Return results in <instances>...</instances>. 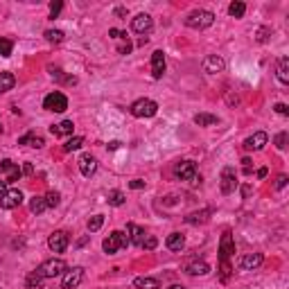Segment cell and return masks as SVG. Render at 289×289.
<instances>
[{
    "label": "cell",
    "instance_id": "obj_1",
    "mask_svg": "<svg viewBox=\"0 0 289 289\" xmlns=\"http://www.w3.org/2000/svg\"><path fill=\"white\" fill-rule=\"evenodd\" d=\"M215 23V14L208 12V9H194V12L188 14L185 18V25L192 27V30H206Z\"/></svg>",
    "mask_w": 289,
    "mask_h": 289
},
{
    "label": "cell",
    "instance_id": "obj_2",
    "mask_svg": "<svg viewBox=\"0 0 289 289\" xmlns=\"http://www.w3.org/2000/svg\"><path fill=\"white\" fill-rule=\"evenodd\" d=\"M129 111H131V115H136V118H154L158 113V104L149 97H140L133 102Z\"/></svg>",
    "mask_w": 289,
    "mask_h": 289
},
{
    "label": "cell",
    "instance_id": "obj_3",
    "mask_svg": "<svg viewBox=\"0 0 289 289\" xmlns=\"http://www.w3.org/2000/svg\"><path fill=\"white\" fill-rule=\"evenodd\" d=\"M127 244H129V237H127L122 230H113L111 235L102 242V249H104V253H109V256H115L120 249H125Z\"/></svg>",
    "mask_w": 289,
    "mask_h": 289
},
{
    "label": "cell",
    "instance_id": "obj_4",
    "mask_svg": "<svg viewBox=\"0 0 289 289\" xmlns=\"http://www.w3.org/2000/svg\"><path fill=\"white\" fill-rule=\"evenodd\" d=\"M174 177L181 178V181H192V183H199L201 177L197 174V165L194 161H181V163L174 165Z\"/></svg>",
    "mask_w": 289,
    "mask_h": 289
},
{
    "label": "cell",
    "instance_id": "obj_5",
    "mask_svg": "<svg viewBox=\"0 0 289 289\" xmlns=\"http://www.w3.org/2000/svg\"><path fill=\"white\" fill-rule=\"evenodd\" d=\"M68 267H66V262H64V260H61V257H52V260H46V262L41 264L39 269V273L43 278H57V276H64V271H66Z\"/></svg>",
    "mask_w": 289,
    "mask_h": 289
},
{
    "label": "cell",
    "instance_id": "obj_6",
    "mask_svg": "<svg viewBox=\"0 0 289 289\" xmlns=\"http://www.w3.org/2000/svg\"><path fill=\"white\" fill-rule=\"evenodd\" d=\"M43 109H46V111H52V113H64L68 109V97L59 91L50 93V95H46V99H43Z\"/></svg>",
    "mask_w": 289,
    "mask_h": 289
},
{
    "label": "cell",
    "instance_id": "obj_7",
    "mask_svg": "<svg viewBox=\"0 0 289 289\" xmlns=\"http://www.w3.org/2000/svg\"><path fill=\"white\" fill-rule=\"evenodd\" d=\"M84 280V269L81 267H72V269H66L64 276H61V287L64 289H75L81 285Z\"/></svg>",
    "mask_w": 289,
    "mask_h": 289
},
{
    "label": "cell",
    "instance_id": "obj_8",
    "mask_svg": "<svg viewBox=\"0 0 289 289\" xmlns=\"http://www.w3.org/2000/svg\"><path fill=\"white\" fill-rule=\"evenodd\" d=\"M68 244H70V237H68L66 230H54L52 235L48 237V246L54 253H64L68 249Z\"/></svg>",
    "mask_w": 289,
    "mask_h": 289
},
{
    "label": "cell",
    "instance_id": "obj_9",
    "mask_svg": "<svg viewBox=\"0 0 289 289\" xmlns=\"http://www.w3.org/2000/svg\"><path fill=\"white\" fill-rule=\"evenodd\" d=\"M23 204V192L20 190H7L2 197H0V208L2 210H14Z\"/></svg>",
    "mask_w": 289,
    "mask_h": 289
},
{
    "label": "cell",
    "instance_id": "obj_10",
    "mask_svg": "<svg viewBox=\"0 0 289 289\" xmlns=\"http://www.w3.org/2000/svg\"><path fill=\"white\" fill-rule=\"evenodd\" d=\"M0 172L5 174L7 183H14V181H18V178L23 177V167H18V165L14 163V161H9V158L0 163Z\"/></svg>",
    "mask_w": 289,
    "mask_h": 289
},
{
    "label": "cell",
    "instance_id": "obj_11",
    "mask_svg": "<svg viewBox=\"0 0 289 289\" xmlns=\"http://www.w3.org/2000/svg\"><path fill=\"white\" fill-rule=\"evenodd\" d=\"M235 253V242H233V233L226 230L222 235V242H219V257L222 262H228V257Z\"/></svg>",
    "mask_w": 289,
    "mask_h": 289
},
{
    "label": "cell",
    "instance_id": "obj_12",
    "mask_svg": "<svg viewBox=\"0 0 289 289\" xmlns=\"http://www.w3.org/2000/svg\"><path fill=\"white\" fill-rule=\"evenodd\" d=\"M151 27H154V20H151L149 14H138V16L131 20V30L136 34H149Z\"/></svg>",
    "mask_w": 289,
    "mask_h": 289
},
{
    "label": "cell",
    "instance_id": "obj_13",
    "mask_svg": "<svg viewBox=\"0 0 289 289\" xmlns=\"http://www.w3.org/2000/svg\"><path fill=\"white\" fill-rule=\"evenodd\" d=\"M235 188H237L235 170H233V167H224L222 170V192L224 194H230V192H235Z\"/></svg>",
    "mask_w": 289,
    "mask_h": 289
},
{
    "label": "cell",
    "instance_id": "obj_14",
    "mask_svg": "<svg viewBox=\"0 0 289 289\" xmlns=\"http://www.w3.org/2000/svg\"><path fill=\"white\" fill-rule=\"evenodd\" d=\"M267 143H269V136L264 131H257V133H253L251 138L244 140V149L246 151H260Z\"/></svg>",
    "mask_w": 289,
    "mask_h": 289
},
{
    "label": "cell",
    "instance_id": "obj_15",
    "mask_svg": "<svg viewBox=\"0 0 289 289\" xmlns=\"http://www.w3.org/2000/svg\"><path fill=\"white\" fill-rule=\"evenodd\" d=\"M79 172H81L84 177H93V174L97 172V161H95V156L81 154V156H79Z\"/></svg>",
    "mask_w": 289,
    "mask_h": 289
},
{
    "label": "cell",
    "instance_id": "obj_16",
    "mask_svg": "<svg viewBox=\"0 0 289 289\" xmlns=\"http://www.w3.org/2000/svg\"><path fill=\"white\" fill-rule=\"evenodd\" d=\"M165 72V54L163 50H156L151 54V77L154 79H161Z\"/></svg>",
    "mask_w": 289,
    "mask_h": 289
},
{
    "label": "cell",
    "instance_id": "obj_17",
    "mask_svg": "<svg viewBox=\"0 0 289 289\" xmlns=\"http://www.w3.org/2000/svg\"><path fill=\"white\" fill-rule=\"evenodd\" d=\"M262 260H264L262 253H246V256H242V260H240V267H242L244 271H253L262 264Z\"/></svg>",
    "mask_w": 289,
    "mask_h": 289
},
{
    "label": "cell",
    "instance_id": "obj_18",
    "mask_svg": "<svg viewBox=\"0 0 289 289\" xmlns=\"http://www.w3.org/2000/svg\"><path fill=\"white\" fill-rule=\"evenodd\" d=\"M127 233H129V244H136V246H143V242H144V230L140 228L138 224H127Z\"/></svg>",
    "mask_w": 289,
    "mask_h": 289
},
{
    "label": "cell",
    "instance_id": "obj_19",
    "mask_svg": "<svg viewBox=\"0 0 289 289\" xmlns=\"http://www.w3.org/2000/svg\"><path fill=\"white\" fill-rule=\"evenodd\" d=\"M224 68H226V61H224L222 57H217V54H210V57H206V61H204V70H206V72L215 75V72H222Z\"/></svg>",
    "mask_w": 289,
    "mask_h": 289
},
{
    "label": "cell",
    "instance_id": "obj_20",
    "mask_svg": "<svg viewBox=\"0 0 289 289\" xmlns=\"http://www.w3.org/2000/svg\"><path fill=\"white\" fill-rule=\"evenodd\" d=\"M208 271H210V267L204 260H194V262L185 264V273H190V276H206Z\"/></svg>",
    "mask_w": 289,
    "mask_h": 289
},
{
    "label": "cell",
    "instance_id": "obj_21",
    "mask_svg": "<svg viewBox=\"0 0 289 289\" xmlns=\"http://www.w3.org/2000/svg\"><path fill=\"white\" fill-rule=\"evenodd\" d=\"M165 246L170 251H174V253H178V251L185 246V237L181 235V233H172V235H167V240H165Z\"/></svg>",
    "mask_w": 289,
    "mask_h": 289
},
{
    "label": "cell",
    "instance_id": "obj_22",
    "mask_svg": "<svg viewBox=\"0 0 289 289\" xmlns=\"http://www.w3.org/2000/svg\"><path fill=\"white\" fill-rule=\"evenodd\" d=\"M72 129H75L72 120H64V122H59V125H52V127H50L52 136H72Z\"/></svg>",
    "mask_w": 289,
    "mask_h": 289
},
{
    "label": "cell",
    "instance_id": "obj_23",
    "mask_svg": "<svg viewBox=\"0 0 289 289\" xmlns=\"http://www.w3.org/2000/svg\"><path fill=\"white\" fill-rule=\"evenodd\" d=\"M18 144H30V147H43L46 144V140L41 138V136H36V133H25V136H20L18 138Z\"/></svg>",
    "mask_w": 289,
    "mask_h": 289
},
{
    "label": "cell",
    "instance_id": "obj_24",
    "mask_svg": "<svg viewBox=\"0 0 289 289\" xmlns=\"http://www.w3.org/2000/svg\"><path fill=\"white\" fill-rule=\"evenodd\" d=\"M14 86H16V77H14L12 72H0V95L12 91Z\"/></svg>",
    "mask_w": 289,
    "mask_h": 289
},
{
    "label": "cell",
    "instance_id": "obj_25",
    "mask_svg": "<svg viewBox=\"0 0 289 289\" xmlns=\"http://www.w3.org/2000/svg\"><path fill=\"white\" fill-rule=\"evenodd\" d=\"M133 285H136V289H161V280H156V278H136L133 280Z\"/></svg>",
    "mask_w": 289,
    "mask_h": 289
},
{
    "label": "cell",
    "instance_id": "obj_26",
    "mask_svg": "<svg viewBox=\"0 0 289 289\" xmlns=\"http://www.w3.org/2000/svg\"><path fill=\"white\" fill-rule=\"evenodd\" d=\"M43 280H46V278H43V276H41V273H39V271L34 269L32 273L27 276L25 285H27V289H43Z\"/></svg>",
    "mask_w": 289,
    "mask_h": 289
},
{
    "label": "cell",
    "instance_id": "obj_27",
    "mask_svg": "<svg viewBox=\"0 0 289 289\" xmlns=\"http://www.w3.org/2000/svg\"><path fill=\"white\" fill-rule=\"evenodd\" d=\"M217 122H219V118L210 115V113H197L194 115V125L199 127H210V125H217Z\"/></svg>",
    "mask_w": 289,
    "mask_h": 289
},
{
    "label": "cell",
    "instance_id": "obj_28",
    "mask_svg": "<svg viewBox=\"0 0 289 289\" xmlns=\"http://www.w3.org/2000/svg\"><path fill=\"white\" fill-rule=\"evenodd\" d=\"M278 79H280V84H289V59L283 57V59L278 61Z\"/></svg>",
    "mask_w": 289,
    "mask_h": 289
},
{
    "label": "cell",
    "instance_id": "obj_29",
    "mask_svg": "<svg viewBox=\"0 0 289 289\" xmlns=\"http://www.w3.org/2000/svg\"><path fill=\"white\" fill-rule=\"evenodd\" d=\"M30 210L34 215H41V212L48 210V204H46V197H32L30 199Z\"/></svg>",
    "mask_w": 289,
    "mask_h": 289
},
{
    "label": "cell",
    "instance_id": "obj_30",
    "mask_svg": "<svg viewBox=\"0 0 289 289\" xmlns=\"http://www.w3.org/2000/svg\"><path fill=\"white\" fill-rule=\"evenodd\" d=\"M106 201H109V206H115V208H120V206H125V192L111 190L109 194H106Z\"/></svg>",
    "mask_w": 289,
    "mask_h": 289
},
{
    "label": "cell",
    "instance_id": "obj_31",
    "mask_svg": "<svg viewBox=\"0 0 289 289\" xmlns=\"http://www.w3.org/2000/svg\"><path fill=\"white\" fill-rule=\"evenodd\" d=\"M244 12H246V5H244V2H240V0H237V2H230V5H228V14L233 16V18H242Z\"/></svg>",
    "mask_w": 289,
    "mask_h": 289
},
{
    "label": "cell",
    "instance_id": "obj_32",
    "mask_svg": "<svg viewBox=\"0 0 289 289\" xmlns=\"http://www.w3.org/2000/svg\"><path fill=\"white\" fill-rule=\"evenodd\" d=\"M43 36H46V39L50 41V43H61L66 34L61 32V30H46V34H43Z\"/></svg>",
    "mask_w": 289,
    "mask_h": 289
},
{
    "label": "cell",
    "instance_id": "obj_33",
    "mask_svg": "<svg viewBox=\"0 0 289 289\" xmlns=\"http://www.w3.org/2000/svg\"><path fill=\"white\" fill-rule=\"evenodd\" d=\"M208 215H210V210H204V212H192V215L185 217V222L188 224H199V222H206L208 219Z\"/></svg>",
    "mask_w": 289,
    "mask_h": 289
},
{
    "label": "cell",
    "instance_id": "obj_34",
    "mask_svg": "<svg viewBox=\"0 0 289 289\" xmlns=\"http://www.w3.org/2000/svg\"><path fill=\"white\" fill-rule=\"evenodd\" d=\"M12 52H14V41L0 39V54L2 57H12Z\"/></svg>",
    "mask_w": 289,
    "mask_h": 289
},
{
    "label": "cell",
    "instance_id": "obj_35",
    "mask_svg": "<svg viewBox=\"0 0 289 289\" xmlns=\"http://www.w3.org/2000/svg\"><path fill=\"white\" fill-rule=\"evenodd\" d=\"M46 204H48V208H57V206L61 204V194L59 192H48L46 194Z\"/></svg>",
    "mask_w": 289,
    "mask_h": 289
},
{
    "label": "cell",
    "instance_id": "obj_36",
    "mask_svg": "<svg viewBox=\"0 0 289 289\" xmlns=\"http://www.w3.org/2000/svg\"><path fill=\"white\" fill-rule=\"evenodd\" d=\"M81 144H84V138H81V136H75V138H70L64 144V151H75V149H79Z\"/></svg>",
    "mask_w": 289,
    "mask_h": 289
},
{
    "label": "cell",
    "instance_id": "obj_37",
    "mask_svg": "<svg viewBox=\"0 0 289 289\" xmlns=\"http://www.w3.org/2000/svg\"><path fill=\"white\" fill-rule=\"evenodd\" d=\"M102 224H104V217H102V215H93L91 219H88V230L95 233V230L102 228Z\"/></svg>",
    "mask_w": 289,
    "mask_h": 289
},
{
    "label": "cell",
    "instance_id": "obj_38",
    "mask_svg": "<svg viewBox=\"0 0 289 289\" xmlns=\"http://www.w3.org/2000/svg\"><path fill=\"white\" fill-rule=\"evenodd\" d=\"M61 9H64V2H61V0H54V2H50V18H57Z\"/></svg>",
    "mask_w": 289,
    "mask_h": 289
},
{
    "label": "cell",
    "instance_id": "obj_39",
    "mask_svg": "<svg viewBox=\"0 0 289 289\" xmlns=\"http://www.w3.org/2000/svg\"><path fill=\"white\" fill-rule=\"evenodd\" d=\"M156 244H158L156 237H154V235H147V237H144V242H143V249L151 251V249H156Z\"/></svg>",
    "mask_w": 289,
    "mask_h": 289
},
{
    "label": "cell",
    "instance_id": "obj_40",
    "mask_svg": "<svg viewBox=\"0 0 289 289\" xmlns=\"http://www.w3.org/2000/svg\"><path fill=\"white\" fill-rule=\"evenodd\" d=\"M287 138H289L287 131L278 133V136H276V147H278V149H285V147H287Z\"/></svg>",
    "mask_w": 289,
    "mask_h": 289
},
{
    "label": "cell",
    "instance_id": "obj_41",
    "mask_svg": "<svg viewBox=\"0 0 289 289\" xmlns=\"http://www.w3.org/2000/svg\"><path fill=\"white\" fill-rule=\"evenodd\" d=\"M287 181H289V178H287V174H280V177L276 178V190H283L285 185H287Z\"/></svg>",
    "mask_w": 289,
    "mask_h": 289
},
{
    "label": "cell",
    "instance_id": "obj_42",
    "mask_svg": "<svg viewBox=\"0 0 289 289\" xmlns=\"http://www.w3.org/2000/svg\"><path fill=\"white\" fill-rule=\"evenodd\" d=\"M109 36H111V39H127V32H120V30L113 27V30H109Z\"/></svg>",
    "mask_w": 289,
    "mask_h": 289
},
{
    "label": "cell",
    "instance_id": "obj_43",
    "mask_svg": "<svg viewBox=\"0 0 289 289\" xmlns=\"http://www.w3.org/2000/svg\"><path fill=\"white\" fill-rule=\"evenodd\" d=\"M228 276H230V264L222 262V280H228Z\"/></svg>",
    "mask_w": 289,
    "mask_h": 289
},
{
    "label": "cell",
    "instance_id": "obj_44",
    "mask_svg": "<svg viewBox=\"0 0 289 289\" xmlns=\"http://www.w3.org/2000/svg\"><path fill=\"white\" fill-rule=\"evenodd\" d=\"M129 188H131V190H143V188H144V181H140V178H133L131 183H129Z\"/></svg>",
    "mask_w": 289,
    "mask_h": 289
},
{
    "label": "cell",
    "instance_id": "obj_45",
    "mask_svg": "<svg viewBox=\"0 0 289 289\" xmlns=\"http://www.w3.org/2000/svg\"><path fill=\"white\" fill-rule=\"evenodd\" d=\"M273 109H276V113H280V115H287V113H289V106L283 104V102H280V104H276Z\"/></svg>",
    "mask_w": 289,
    "mask_h": 289
},
{
    "label": "cell",
    "instance_id": "obj_46",
    "mask_svg": "<svg viewBox=\"0 0 289 289\" xmlns=\"http://www.w3.org/2000/svg\"><path fill=\"white\" fill-rule=\"evenodd\" d=\"M131 48H133V46L129 43V41H127V43H122V46L118 48V52H120V54H129V52H131Z\"/></svg>",
    "mask_w": 289,
    "mask_h": 289
},
{
    "label": "cell",
    "instance_id": "obj_47",
    "mask_svg": "<svg viewBox=\"0 0 289 289\" xmlns=\"http://www.w3.org/2000/svg\"><path fill=\"white\" fill-rule=\"evenodd\" d=\"M23 174H34L32 163H25V165H23Z\"/></svg>",
    "mask_w": 289,
    "mask_h": 289
},
{
    "label": "cell",
    "instance_id": "obj_48",
    "mask_svg": "<svg viewBox=\"0 0 289 289\" xmlns=\"http://www.w3.org/2000/svg\"><path fill=\"white\" fill-rule=\"evenodd\" d=\"M127 7H118V9H115V16H120V18H122V16H127Z\"/></svg>",
    "mask_w": 289,
    "mask_h": 289
},
{
    "label": "cell",
    "instance_id": "obj_49",
    "mask_svg": "<svg viewBox=\"0 0 289 289\" xmlns=\"http://www.w3.org/2000/svg\"><path fill=\"white\" fill-rule=\"evenodd\" d=\"M267 174H269V170H267V167H260V170H257V178H264Z\"/></svg>",
    "mask_w": 289,
    "mask_h": 289
},
{
    "label": "cell",
    "instance_id": "obj_50",
    "mask_svg": "<svg viewBox=\"0 0 289 289\" xmlns=\"http://www.w3.org/2000/svg\"><path fill=\"white\" fill-rule=\"evenodd\" d=\"M120 144H122L120 140H111V143H109V149H118Z\"/></svg>",
    "mask_w": 289,
    "mask_h": 289
},
{
    "label": "cell",
    "instance_id": "obj_51",
    "mask_svg": "<svg viewBox=\"0 0 289 289\" xmlns=\"http://www.w3.org/2000/svg\"><path fill=\"white\" fill-rule=\"evenodd\" d=\"M7 192V181H0V197Z\"/></svg>",
    "mask_w": 289,
    "mask_h": 289
},
{
    "label": "cell",
    "instance_id": "obj_52",
    "mask_svg": "<svg viewBox=\"0 0 289 289\" xmlns=\"http://www.w3.org/2000/svg\"><path fill=\"white\" fill-rule=\"evenodd\" d=\"M170 289H185V287H183V285H172Z\"/></svg>",
    "mask_w": 289,
    "mask_h": 289
}]
</instances>
